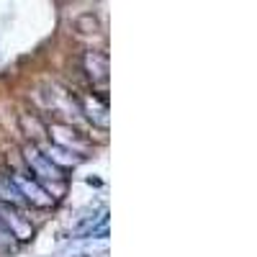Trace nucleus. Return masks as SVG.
Returning a JSON list of instances; mask_svg holds the SVG:
<instances>
[{
    "instance_id": "9d476101",
    "label": "nucleus",
    "mask_w": 257,
    "mask_h": 257,
    "mask_svg": "<svg viewBox=\"0 0 257 257\" xmlns=\"http://www.w3.org/2000/svg\"><path fill=\"white\" fill-rule=\"evenodd\" d=\"M16 249V242L11 239V234L0 226V257H6V254H11Z\"/></svg>"
},
{
    "instance_id": "7ed1b4c3",
    "label": "nucleus",
    "mask_w": 257,
    "mask_h": 257,
    "mask_svg": "<svg viewBox=\"0 0 257 257\" xmlns=\"http://www.w3.org/2000/svg\"><path fill=\"white\" fill-rule=\"evenodd\" d=\"M0 226L11 234L13 242H29L36 234L34 224L18 208H11V206H0Z\"/></svg>"
},
{
    "instance_id": "6e6552de",
    "label": "nucleus",
    "mask_w": 257,
    "mask_h": 257,
    "mask_svg": "<svg viewBox=\"0 0 257 257\" xmlns=\"http://www.w3.org/2000/svg\"><path fill=\"white\" fill-rule=\"evenodd\" d=\"M36 147L57 170H62V173H67V170H72V167H77L82 162L80 155H72V152H67V149H62V147H54V144H36Z\"/></svg>"
},
{
    "instance_id": "f03ea898",
    "label": "nucleus",
    "mask_w": 257,
    "mask_h": 257,
    "mask_svg": "<svg viewBox=\"0 0 257 257\" xmlns=\"http://www.w3.org/2000/svg\"><path fill=\"white\" fill-rule=\"evenodd\" d=\"M11 178H13V183H16V188H18V193L24 196V201H26V206H34V208H52L54 206V198L49 196V193L41 188L29 173H21V170H13L11 173Z\"/></svg>"
},
{
    "instance_id": "f257e3e1",
    "label": "nucleus",
    "mask_w": 257,
    "mask_h": 257,
    "mask_svg": "<svg viewBox=\"0 0 257 257\" xmlns=\"http://www.w3.org/2000/svg\"><path fill=\"white\" fill-rule=\"evenodd\" d=\"M24 162L29 167V175L44 188L54 198V203H57L64 196V190H67V175H64L62 170H57L44 155H41L36 144H26L24 147Z\"/></svg>"
},
{
    "instance_id": "1a4fd4ad",
    "label": "nucleus",
    "mask_w": 257,
    "mask_h": 257,
    "mask_svg": "<svg viewBox=\"0 0 257 257\" xmlns=\"http://www.w3.org/2000/svg\"><path fill=\"white\" fill-rule=\"evenodd\" d=\"M0 206H11V208H21L26 206L24 196L18 193L11 173H0Z\"/></svg>"
},
{
    "instance_id": "39448f33",
    "label": "nucleus",
    "mask_w": 257,
    "mask_h": 257,
    "mask_svg": "<svg viewBox=\"0 0 257 257\" xmlns=\"http://www.w3.org/2000/svg\"><path fill=\"white\" fill-rule=\"evenodd\" d=\"M75 100L80 103V108L85 113V118H88L93 126L98 128H108L111 118H108V98L100 95V93H88V95H75Z\"/></svg>"
},
{
    "instance_id": "20e7f679",
    "label": "nucleus",
    "mask_w": 257,
    "mask_h": 257,
    "mask_svg": "<svg viewBox=\"0 0 257 257\" xmlns=\"http://www.w3.org/2000/svg\"><path fill=\"white\" fill-rule=\"evenodd\" d=\"M47 134L52 137V144L54 147H62V149H67V152H72V155H80L85 160L88 142H85V137L80 132H75L72 126H67V123H49L47 126Z\"/></svg>"
},
{
    "instance_id": "423d86ee",
    "label": "nucleus",
    "mask_w": 257,
    "mask_h": 257,
    "mask_svg": "<svg viewBox=\"0 0 257 257\" xmlns=\"http://www.w3.org/2000/svg\"><path fill=\"white\" fill-rule=\"evenodd\" d=\"M82 67L85 72H88L90 82L93 85H100V88H105L108 85V72H111V64H108V54L103 52H85L82 57Z\"/></svg>"
},
{
    "instance_id": "0eeeda50",
    "label": "nucleus",
    "mask_w": 257,
    "mask_h": 257,
    "mask_svg": "<svg viewBox=\"0 0 257 257\" xmlns=\"http://www.w3.org/2000/svg\"><path fill=\"white\" fill-rule=\"evenodd\" d=\"M108 234V208L100 206L95 216H85L77 226L70 229V237H105Z\"/></svg>"
}]
</instances>
